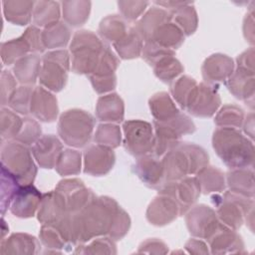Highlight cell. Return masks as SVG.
I'll list each match as a JSON object with an SVG mask.
<instances>
[{
    "label": "cell",
    "mask_w": 255,
    "mask_h": 255,
    "mask_svg": "<svg viewBox=\"0 0 255 255\" xmlns=\"http://www.w3.org/2000/svg\"><path fill=\"white\" fill-rule=\"evenodd\" d=\"M129 26L121 15L113 14L103 18L99 24V36L105 43H116L128 32Z\"/></svg>",
    "instance_id": "obj_33"
},
{
    "label": "cell",
    "mask_w": 255,
    "mask_h": 255,
    "mask_svg": "<svg viewBox=\"0 0 255 255\" xmlns=\"http://www.w3.org/2000/svg\"><path fill=\"white\" fill-rule=\"evenodd\" d=\"M148 107L156 122H166L180 113L173 99L166 92H158L152 95L148 100Z\"/></svg>",
    "instance_id": "obj_34"
},
{
    "label": "cell",
    "mask_w": 255,
    "mask_h": 255,
    "mask_svg": "<svg viewBox=\"0 0 255 255\" xmlns=\"http://www.w3.org/2000/svg\"><path fill=\"white\" fill-rule=\"evenodd\" d=\"M75 253L78 254H117L116 241L110 236H99L88 244H78L75 247Z\"/></svg>",
    "instance_id": "obj_50"
},
{
    "label": "cell",
    "mask_w": 255,
    "mask_h": 255,
    "mask_svg": "<svg viewBox=\"0 0 255 255\" xmlns=\"http://www.w3.org/2000/svg\"><path fill=\"white\" fill-rule=\"evenodd\" d=\"M226 186L230 191L243 195L245 197L254 198V171L253 167L230 169L226 175Z\"/></svg>",
    "instance_id": "obj_29"
},
{
    "label": "cell",
    "mask_w": 255,
    "mask_h": 255,
    "mask_svg": "<svg viewBox=\"0 0 255 255\" xmlns=\"http://www.w3.org/2000/svg\"><path fill=\"white\" fill-rule=\"evenodd\" d=\"M61 6L65 23L72 27H80L88 21L92 3L88 0H71L62 2Z\"/></svg>",
    "instance_id": "obj_35"
},
{
    "label": "cell",
    "mask_w": 255,
    "mask_h": 255,
    "mask_svg": "<svg viewBox=\"0 0 255 255\" xmlns=\"http://www.w3.org/2000/svg\"><path fill=\"white\" fill-rule=\"evenodd\" d=\"M70 214L66 211L61 199L55 190L43 193L40 206L37 211V219L42 224H53Z\"/></svg>",
    "instance_id": "obj_31"
},
{
    "label": "cell",
    "mask_w": 255,
    "mask_h": 255,
    "mask_svg": "<svg viewBox=\"0 0 255 255\" xmlns=\"http://www.w3.org/2000/svg\"><path fill=\"white\" fill-rule=\"evenodd\" d=\"M152 68L155 77L165 84L172 83L184 71L182 64L175 58V55L164 57Z\"/></svg>",
    "instance_id": "obj_46"
},
{
    "label": "cell",
    "mask_w": 255,
    "mask_h": 255,
    "mask_svg": "<svg viewBox=\"0 0 255 255\" xmlns=\"http://www.w3.org/2000/svg\"><path fill=\"white\" fill-rule=\"evenodd\" d=\"M17 82L13 73L8 70H4L0 77V98L1 106H8L9 99L13 92L17 89Z\"/></svg>",
    "instance_id": "obj_56"
},
{
    "label": "cell",
    "mask_w": 255,
    "mask_h": 255,
    "mask_svg": "<svg viewBox=\"0 0 255 255\" xmlns=\"http://www.w3.org/2000/svg\"><path fill=\"white\" fill-rule=\"evenodd\" d=\"M44 51L42 31L39 27L31 25L20 37L1 43L0 56L2 62L10 66L26 55L38 54Z\"/></svg>",
    "instance_id": "obj_10"
},
{
    "label": "cell",
    "mask_w": 255,
    "mask_h": 255,
    "mask_svg": "<svg viewBox=\"0 0 255 255\" xmlns=\"http://www.w3.org/2000/svg\"><path fill=\"white\" fill-rule=\"evenodd\" d=\"M211 201L215 206L218 219L234 230H238L243 225L246 216L254 208L253 198L245 197L230 190L214 193L211 196Z\"/></svg>",
    "instance_id": "obj_8"
},
{
    "label": "cell",
    "mask_w": 255,
    "mask_h": 255,
    "mask_svg": "<svg viewBox=\"0 0 255 255\" xmlns=\"http://www.w3.org/2000/svg\"><path fill=\"white\" fill-rule=\"evenodd\" d=\"M196 127L193 121L185 114L179 113L166 122L153 121L154 147L153 152L157 157H162L173 148L185 134L193 133Z\"/></svg>",
    "instance_id": "obj_7"
},
{
    "label": "cell",
    "mask_w": 255,
    "mask_h": 255,
    "mask_svg": "<svg viewBox=\"0 0 255 255\" xmlns=\"http://www.w3.org/2000/svg\"><path fill=\"white\" fill-rule=\"evenodd\" d=\"M83 160L85 173L93 176H104L113 169L116 154L113 148L96 143L85 148Z\"/></svg>",
    "instance_id": "obj_17"
},
{
    "label": "cell",
    "mask_w": 255,
    "mask_h": 255,
    "mask_svg": "<svg viewBox=\"0 0 255 255\" xmlns=\"http://www.w3.org/2000/svg\"><path fill=\"white\" fill-rule=\"evenodd\" d=\"M43 194L33 185H20L10 205L11 213L18 218H31L35 216L40 206Z\"/></svg>",
    "instance_id": "obj_21"
},
{
    "label": "cell",
    "mask_w": 255,
    "mask_h": 255,
    "mask_svg": "<svg viewBox=\"0 0 255 255\" xmlns=\"http://www.w3.org/2000/svg\"><path fill=\"white\" fill-rule=\"evenodd\" d=\"M71 29L65 22L59 21L42 31V41L45 49L66 47L71 40Z\"/></svg>",
    "instance_id": "obj_40"
},
{
    "label": "cell",
    "mask_w": 255,
    "mask_h": 255,
    "mask_svg": "<svg viewBox=\"0 0 255 255\" xmlns=\"http://www.w3.org/2000/svg\"><path fill=\"white\" fill-rule=\"evenodd\" d=\"M228 91L238 100L243 101L253 108L255 95V72L242 68L234 70L226 81Z\"/></svg>",
    "instance_id": "obj_25"
},
{
    "label": "cell",
    "mask_w": 255,
    "mask_h": 255,
    "mask_svg": "<svg viewBox=\"0 0 255 255\" xmlns=\"http://www.w3.org/2000/svg\"><path fill=\"white\" fill-rule=\"evenodd\" d=\"M70 69L71 56L69 51L61 49L45 53L42 57L39 75L40 85L51 92H61L66 87Z\"/></svg>",
    "instance_id": "obj_9"
},
{
    "label": "cell",
    "mask_w": 255,
    "mask_h": 255,
    "mask_svg": "<svg viewBox=\"0 0 255 255\" xmlns=\"http://www.w3.org/2000/svg\"><path fill=\"white\" fill-rule=\"evenodd\" d=\"M21 184L17 178L1 165V187H0V207L2 216L5 215L8 208H10L13 197Z\"/></svg>",
    "instance_id": "obj_48"
},
{
    "label": "cell",
    "mask_w": 255,
    "mask_h": 255,
    "mask_svg": "<svg viewBox=\"0 0 255 255\" xmlns=\"http://www.w3.org/2000/svg\"><path fill=\"white\" fill-rule=\"evenodd\" d=\"M1 165L10 171L21 185L33 183L38 171L31 148L14 139L2 142Z\"/></svg>",
    "instance_id": "obj_6"
},
{
    "label": "cell",
    "mask_w": 255,
    "mask_h": 255,
    "mask_svg": "<svg viewBox=\"0 0 255 255\" xmlns=\"http://www.w3.org/2000/svg\"><path fill=\"white\" fill-rule=\"evenodd\" d=\"M197 86V82L186 75L179 76L172 83H170V94L175 103L182 109L185 110L187 103Z\"/></svg>",
    "instance_id": "obj_44"
},
{
    "label": "cell",
    "mask_w": 255,
    "mask_h": 255,
    "mask_svg": "<svg viewBox=\"0 0 255 255\" xmlns=\"http://www.w3.org/2000/svg\"><path fill=\"white\" fill-rule=\"evenodd\" d=\"M42 136L41 125L33 118L24 117L23 126L14 140L25 144L27 146H32L40 137Z\"/></svg>",
    "instance_id": "obj_52"
},
{
    "label": "cell",
    "mask_w": 255,
    "mask_h": 255,
    "mask_svg": "<svg viewBox=\"0 0 255 255\" xmlns=\"http://www.w3.org/2000/svg\"><path fill=\"white\" fill-rule=\"evenodd\" d=\"M255 51L253 47H250L249 49L242 52L238 57L236 58V65L237 68L246 69L249 71H254V62H255Z\"/></svg>",
    "instance_id": "obj_58"
},
{
    "label": "cell",
    "mask_w": 255,
    "mask_h": 255,
    "mask_svg": "<svg viewBox=\"0 0 255 255\" xmlns=\"http://www.w3.org/2000/svg\"><path fill=\"white\" fill-rule=\"evenodd\" d=\"M1 230H2V232H1V240H3L5 234H6L7 231L9 230L8 226H6V222H5L4 218H3V216H2V229H1Z\"/></svg>",
    "instance_id": "obj_62"
},
{
    "label": "cell",
    "mask_w": 255,
    "mask_h": 255,
    "mask_svg": "<svg viewBox=\"0 0 255 255\" xmlns=\"http://www.w3.org/2000/svg\"><path fill=\"white\" fill-rule=\"evenodd\" d=\"M31 151L40 167L51 169L57 164L63 151V143L54 134H44L31 146Z\"/></svg>",
    "instance_id": "obj_24"
},
{
    "label": "cell",
    "mask_w": 255,
    "mask_h": 255,
    "mask_svg": "<svg viewBox=\"0 0 255 255\" xmlns=\"http://www.w3.org/2000/svg\"><path fill=\"white\" fill-rule=\"evenodd\" d=\"M119 65L120 59L108 45L105 48L96 69L92 74L88 76L92 87L96 93L100 95H105L112 92L116 88V71Z\"/></svg>",
    "instance_id": "obj_13"
},
{
    "label": "cell",
    "mask_w": 255,
    "mask_h": 255,
    "mask_svg": "<svg viewBox=\"0 0 255 255\" xmlns=\"http://www.w3.org/2000/svg\"><path fill=\"white\" fill-rule=\"evenodd\" d=\"M54 190L70 214L78 213L97 196L79 178L62 179Z\"/></svg>",
    "instance_id": "obj_12"
},
{
    "label": "cell",
    "mask_w": 255,
    "mask_h": 255,
    "mask_svg": "<svg viewBox=\"0 0 255 255\" xmlns=\"http://www.w3.org/2000/svg\"><path fill=\"white\" fill-rule=\"evenodd\" d=\"M221 105V98L216 87L205 83L197 84L185 111L196 118H211Z\"/></svg>",
    "instance_id": "obj_15"
},
{
    "label": "cell",
    "mask_w": 255,
    "mask_h": 255,
    "mask_svg": "<svg viewBox=\"0 0 255 255\" xmlns=\"http://www.w3.org/2000/svg\"><path fill=\"white\" fill-rule=\"evenodd\" d=\"M94 140L98 144L113 149L120 146L122 142V130L120 126L113 123L100 124L94 133Z\"/></svg>",
    "instance_id": "obj_49"
},
{
    "label": "cell",
    "mask_w": 255,
    "mask_h": 255,
    "mask_svg": "<svg viewBox=\"0 0 255 255\" xmlns=\"http://www.w3.org/2000/svg\"><path fill=\"white\" fill-rule=\"evenodd\" d=\"M82 167V153L77 149H63L55 166L61 176L79 174Z\"/></svg>",
    "instance_id": "obj_47"
},
{
    "label": "cell",
    "mask_w": 255,
    "mask_h": 255,
    "mask_svg": "<svg viewBox=\"0 0 255 255\" xmlns=\"http://www.w3.org/2000/svg\"><path fill=\"white\" fill-rule=\"evenodd\" d=\"M184 248L189 254H208V246L200 238H190L184 245Z\"/></svg>",
    "instance_id": "obj_59"
},
{
    "label": "cell",
    "mask_w": 255,
    "mask_h": 255,
    "mask_svg": "<svg viewBox=\"0 0 255 255\" xmlns=\"http://www.w3.org/2000/svg\"><path fill=\"white\" fill-rule=\"evenodd\" d=\"M124 146L134 157L152 154L154 132L151 124L141 120H130L123 124Z\"/></svg>",
    "instance_id": "obj_11"
},
{
    "label": "cell",
    "mask_w": 255,
    "mask_h": 255,
    "mask_svg": "<svg viewBox=\"0 0 255 255\" xmlns=\"http://www.w3.org/2000/svg\"><path fill=\"white\" fill-rule=\"evenodd\" d=\"M206 241L212 254L246 253L242 237L236 230L226 226L222 222Z\"/></svg>",
    "instance_id": "obj_20"
},
{
    "label": "cell",
    "mask_w": 255,
    "mask_h": 255,
    "mask_svg": "<svg viewBox=\"0 0 255 255\" xmlns=\"http://www.w3.org/2000/svg\"><path fill=\"white\" fill-rule=\"evenodd\" d=\"M108 46L98 35L89 30L77 31L70 44L71 69L75 74L89 76L96 69Z\"/></svg>",
    "instance_id": "obj_4"
},
{
    "label": "cell",
    "mask_w": 255,
    "mask_h": 255,
    "mask_svg": "<svg viewBox=\"0 0 255 255\" xmlns=\"http://www.w3.org/2000/svg\"><path fill=\"white\" fill-rule=\"evenodd\" d=\"M243 35L251 45L254 44V12L249 11L243 20Z\"/></svg>",
    "instance_id": "obj_60"
},
{
    "label": "cell",
    "mask_w": 255,
    "mask_h": 255,
    "mask_svg": "<svg viewBox=\"0 0 255 255\" xmlns=\"http://www.w3.org/2000/svg\"><path fill=\"white\" fill-rule=\"evenodd\" d=\"M179 214V207L176 201L168 194L157 192V195L147 206L146 220L154 226H165L174 221Z\"/></svg>",
    "instance_id": "obj_19"
},
{
    "label": "cell",
    "mask_w": 255,
    "mask_h": 255,
    "mask_svg": "<svg viewBox=\"0 0 255 255\" xmlns=\"http://www.w3.org/2000/svg\"><path fill=\"white\" fill-rule=\"evenodd\" d=\"M244 119L245 113L241 107L227 104L221 107L217 112L214 119V124L218 128H231L238 129L242 128Z\"/></svg>",
    "instance_id": "obj_43"
},
{
    "label": "cell",
    "mask_w": 255,
    "mask_h": 255,
    "mask_svg": "<svg viewBox=\"0 0 255 255\" xmlns=\"http://www.w3.org/2000/svg\"><path fill=\"white\" fill-rule=\"evenodd\" d=\"M148 5L149 2L147 1H118L119 10L127 21L137 20Z\"/></svg>",
    "instance_id": "obj_55"
},
{
    "label": "cell",
    "mask_w": 255,
    "mask_h": 255,
    "mask_svg": "<svg viewBox=\"0 0 255 255\" xmlns=\"http://www.w3.org/2000/svg\"><path fill=\"white\" fill-rule=\"evenodd\" d=\"M130 223L131 221L128 213L120 206L114 217L113 224L108 233V236H110L115 241L121 240L128 232L130 228Z\"/></svg>",
    "instance_id": "obj_54"
},
{
    "label": "cell",
    "mask_w": 255,
    "mask_h": 255,
    "mask_svg": "<svg viewBox=\"0 0 255 255\" xmlns=\"http://www.w3.org/2000/svg\"><path fill=\"white\" fill-rule=\"evenodd\" d=\"M175 51L159 46L153 41H146L143 44L141 57L150 66L153 67L157 62L167 56H174Z\"/></svg>",
    "instance_id": "obj_53"
},
{
    "label": "cell",
    "mask_w": 255,
    "mask_h": 255,
    "mask_svg": "<svg viewBox=\"0 0 255 255\" xmlns=\"http://www.w3.org/2000/svg\"><path fill=\"white\" fill-rule=\"evenodd\" d=\"M113 45L121 59L131 60L141 56L143 40L134 26H129L127 34Z\"/></svg>",
    "instance_id": "obj_38"
},
{
    "label": "cell",
    "mask_w": 255,
    "mask_h": 255,
    "mask_svg": "<svg viewBox=\"0 0 255 255\" xmlns=\"http://www.w3.org/2000/svg\"><path fill=\"white\" fill-rule=\"evenodd\" d=\"M172 21L181 29L185 36L192 35L198 26V16L193 2L184 1L179 7L168 11Z\"/></svg>",
    "instance_id": "obj_39"
},
{
    "label": "cell",
    "mask_w": 255,
    "mask_h": 255,
    "mask_svg": "<svg viewBox=\"0 0 255 255\" xmlns=\"http://www.w3.org/2000/svg\"><path fill=\"white\" fill-rule=\"evenodd\" d=\"M95 118L81 109H70L61 114L58 121V133L62 141L69 146L81 148L90 143Z\"/></svg>",
    "instance_id": "obj_5"
},
{
    "label": "cell",
    "mask_w": 255,
    "mask_h": 255,
    "mask_svg": "<svg viewBox=\"0 0 255 255\" xmlns=\"http://www.w3.org/2000/svg\"><path fill=\"white\" fill-rule=\"evenodd\" d=\"M235 70L232 58L225 54L215 53L206 58L201 66V74L205 84L216 87L230 78Z\"/></svg>",
    "instance_id": "obj_18"
},
{
    "label": "cell",
    "mask_w": 255,
    "mask_h": 255,
    "mask_svg": "<svg viewBox=\"0 0 255 255\" xmlns=\"http://www.w3.org/2000/svg\"><path fill=\"white\" fill-rule=\"evenodd\" d=\"M119 207V203L110 196H96L81 211L73 214L77 243L84 244L108 235Z\"/></svg>",
    "instance_id": "obj_1"
},
{
    "label": "cell",
    "mask_w": 255,
    "mask_h": 255,
    "mask_svg": "<svg viewBox=\"0 0 255 255\" xmlns=\"http://www.w3.org/2000/svg\"><path fill=\"white\" fill-rule=\"evenodd\" d=\"M171 14L158 6H152L137 20L134 28L142 38L143 42L149 41L153 32L162 24L171 21Z\"/></svg>",
    "instance_id": "obj_27"
},
{
    "label": "cell",
    "mask_w": 255,
    "mask_h": 255,
    "mask_svg": "<svg viewBox=\"0 0 255 255\" xmlns=\"http://www.w3.org/2000/svg\"><path fill=\"white\" fill-rule=\"evenodd\" d=\"M184 215L189 233L200 239L206 240L221 223L215 210L205 204L193 205Z\"/></svg>",
    "instance_id": "obj_16"
},
{
    "label": "cell",
    "mask_w": 255,
    "mask_h": 255,
    "mask_svg": "<svg viewBox=\"0 0 255 255\" xmlns=\"http://www.w3.org/2000/svg\"><path fill=\"white\" fill-rule=\"evenodd\" d=\"M167 252V245L158 238H148L142 241L136 251L138 254H166Z\"/></svg>",
    "instance_id": "obj_57"
},
{
    "label": "cell",
    "mask_w": 255,
    "mask_h": 255,
    "mask_svg": "<svg viewBox=\"0 0 255 255\" xmlns=\"http://www.w3.org/2000/svg\"><path fill=\"white\" fill-rule=\"evenodd\" d=\"M3 14L5 19L19 26H25L30 23L33 17L35 6L34 1L26 0H7L2 2Z\"/></svg>",
    "instance_id": "obj_32"
},
{
    "label": "cell",
    "mask_w": 255,
    "mask_h": 255,
    "mask_svg": "<svg viewBox=\"0 0 255 255\" xmlns=\"http://www.w3.org/2000/svg\"><path fill=\"white\" fill-rule=\"evenodd\" d=\"M132 170L137 177L150 188L158 190L165 182L162 160L154 154L138 157L132 165Z\"/></svg>",
    "instance_id": "obj_22"
},
{
    "label": "cell",
    "mask_w": 255,
    "mask_h": 255,
    "mask_svg": "<svg viewBox=\"0 0 255 255\" xmlns=\"http://www.w3.org/2000/svg\"><path fill=\"white\" fill-rule=\"evenodd\" d=\"M42 58L38 54H29L13 64L12 72L16 80L25 86H33L39 79Z\"/></svg>",
    "instance_id": "obj_28"
},
{
    "label": "cell",
    "mask_w": 255,
    "mask_h": 255,
    "mask_svg": "<svg viewBox=\"0 0 255 255\" xmlns=\"http://www.w3.org/2000/svg\"><path fill=\"white\" fill-rule=\"evenodd\" d=\"M39 239L42 245L53 253H61V250L70 247L56 224H42L39 232Z\"/></svg>",
    "instance_id": "obj_42"
},
{
    "label": "cell",
    "mask_w": 255,
    "mask_h": 255,
    "mask_svg": "<svg viewBox=\"0 0 255 255\" xmlns=\"http://www.w3.org/2000/svg\"><path fill=\"white\" fill-rule=\"evenodd\" d=\"M212 147L230 169L253 167L255 148L253 140L239 129L218 128L212 135Z\"/></svg>",
    "instance_id": "obj_2"
},
{
    "label": "cell",
    "mask_w": 255,
    "mask_h": 255,
    "mask_svg": "<svg viewBox=\"0 0 255 255\" xmlns=\"http://www.w3.org/2000/svg\"><path fill=\"white\" fill-rule=\"evenodd\" d=\"M203 194L220 193L226 189L225 174L217 167L206 165L195 174Z\"/></svg>",
    "instance_id": "obj_36"
},
{
    "label": "cell",
    "mask_w": 255,
    "mask_h": 255,
    "mask_svg": "<svg viewBox=\"0 0 255 255\" xmlns=\"http://www.w3.org/2000/svg\"><path fill=\"white\" fill-rule=\"evenodd\" d=\"M185 35L181 29L171 20L160 25L152 34L149 41H153L161 47L175 51L184 42Z\"/></svg>",
    "instance_id": "obj_37"
},
{
    "label": "cell",
    "mask_w": 255,
    "mask_h": 255,
    "mask_svg": "<svg viewBox=\"0 0 255 255\" xmlns=\"http://www.w3.org/2000/svg\"><path fill=\"white\" fill-rule=\"evenodd\" d=\"M61 3L58 1H37L33 10V23L37 27H48L59 22Z\"/></svg>",
    "instance_id": "obj_41"
},
{
    "label": "cell",
    "mask_w": 255,
    "mask_h": 255,
    "mask_svg": "<svg viewBox=\"0 0 255 255\" xmlns=\"http://www.w3.org/2000/svg\"><path fill=\"white\" fill-rule=\"evenodd\" d=\"M30 113L35 119L43 123L56 121L59 115V106L56 96L42 86L35 87L31 98Z\"/></svg>",
    "instance_id": "obj_23"
},
{
    "label": "cell",
    "mask_w": 255,
    "mask_h": 255,
    "mask_svg": "<svg viewBox=\"0 0 255 255\" xmlns=\"http://www.w3.org/2000/svg\"><path fill=\"white\" fill-rule=\"evenodd\" d=\"M40 243L35 236L28 233H13L1 240L0 253L32 255L38 253Z\"/></svg>",
    "instance_id": "obj_30"
},
{
    "label": "cell",
    "mask_w": 255,
    "mask_h": 255,
    "mask_svg": "<svg viewBox=\"0 0 255 255\" xmlns=\"http://www.w3.org/2000/svg\"><path fill=\"white\" fill-rule=\"evenodd\" d=\"M242 128L244 129V132L246 133V136H248L251 140H253V137H254V113L253 112L245 116Z\"/></svg>",
    "instance_id": "obj_61"
},
{
    "label": "cell",
    "mask_w": 255,
    "mask_h": 255,
    "mask_svg": "<svg viewBox=\"0 0 255 255\" xmlns=\"http://www.w3.org/2000/svg\"><path fill=\"white\" fill-rule=\"evenodd\" d=\"M96 117L104 123L118 124L125 117V104L117 93H109L101 96L96 105Z\"/></svg>",
    "instance_id": "obj_26"
},
{
    "label": "cell",
    "mask_w": 255,
    "mask_h": 255,
    "mask_svg": "<svg viewBox=\"0 0 255 255\" xmlns=\"http://www.w3.org/2000/svg\"><path fill=\"white\" fill-rule=\"evenodd\" d=\"M34 88L32 86L21 85L11 95L8 107L17 114L28 115L30 113V104Z\"/></svg>",
    "instance_id": "obj_51"
},
{
    "label": "cell",
    "mask_w": 255,
    "mask_h": 255,
    "mask_svg": "<svg viewBox=\"0 0 255 255\" xmlns=\"http://www.w3.org/2000/svg\"><path fill=\"white\" fill-rule=\"evenodd\" d=\"M165 182L177 181L189 175H195L209 164L206 150L192 142L179 141L162 157Z\"/></svg>",
    "instance_id": "obj_3"
},
{
    "label": "cell",
    "mask_w": 255,
    "mask_h": 255,
    "mask_svg": "<svg viewBox=\"0 0 255 255\" xmlns=\"http://www.w3.org/2000/svg\"><path fill=\"white\" fill-rule=\"evenodd\" d=\"M23 126V118L11 109L2 107L0 110L1 141L14 139Z\"/></svg>",
    "instance_id": "obj_45"
},
{
    "label": "cell",
    "mask_w": 255,
    "mask_h": 255,
    "mask_svg": "<svg viewBox=\"0 0 255 255\" xmlns=\"http://www.w3.org/2000/svg\"><path fill=\"white\" fill-rule=\"evenodd\" d=\"M159 192L170 195L178 204L180 216L184 215L197 201L201 190L195 176H186L177 181L164 182Z\"/></svg>",
    "instance_id": "obj_14"
}]
</instances>
